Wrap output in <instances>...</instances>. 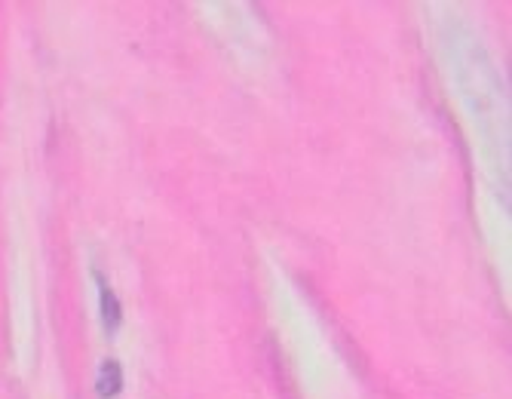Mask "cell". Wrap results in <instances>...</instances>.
<instances>
[{
    "label": "cell",
    "mask_w": 512,
    "mask_h": 399,
    "mask_svg": "<svg viewBox=\"0 0 512 399\" xmlns=\"http://www.w3.org/2000/svg\"><path fill=\"white\" fill-rule=\"evenodd\" d=\"M96 283H99V301H102V323H105V332H117L120 329V320H123V307L114 295V289L108 286V280L102 274H96Z\"/></svg>",
    "instance_id": "cell-1"
},
{
    "label": "cell",
    "mask_w": 512,
    "mask_h": 399,
    "mask_svg": "<svg viewBox=\"0 0 512 399\" xmlns=\"http://www.w3.org/2000/svg\"><path fill=\"white\" fill-rule=\"evenodd\" d=\"M123 390V369L117 360H105L99 366V381H96V393L102 399H114Z\"/></svg>",
    "instance_id": "cell-2"
}]
</instances>
